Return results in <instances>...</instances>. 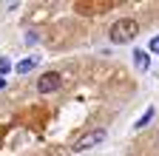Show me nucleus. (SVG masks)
Segmentation results:
<instances>
[{"mask_svg":"<svg viewBox=\"0 0 159 156\" xmlns=\"http://www.w3.org/2000/svg\"><path fill=\"white\" fill-rule=\"evenodd\" d=\"M102 139H105V131H102V128H97V131H88V133H83L80 139H74V145H71V148H74L77 153H83V150H88V148L99 145Z\"/></svg>","mask_w":159,"mask_h":156,"instance_id":"nucleus-2","label":"nucleus"},{"mask_svg":"<svg viewBox=\"0 0 159 156\" xmlns=\"http://www.w3.org/2000/svg\"><path fill=\"white\" fill-rule=\"evenodd\" d=\"M3 85H6V80H0V88H3Z\"/></svg>","mask_w":159,"mask_h":156,"instance_id":"nucleus-9","label":"nucleus"},{"mask_svg":"<svg viewBox=\"0 0 159 156\" xmlns=\"http://www.w3.org/2000/svg\"><path fill=\"white\" fill-rule=\"evenodd\" d=\"M34 65H37V57H29V60L17 63V74H29V71H31Z\"/></svg>","mask_w":159,"mask_h":156,"instance_id":"nucleus-5","label":"nucleus"},{"mask_svg":"<svg viewBox=\"0 0 159 156\" xmlns=\"http://www.w3.org/2000/svg\"><path fill=\"white\" fill-rule=\"evenodd\" d=\"M134 63H136V68H139V71H145V68L151 65V57H148L142 48H139V51H134Z\"/></svg>","mask_w":159,"mask_h":156,"instance_id":"nucleus-4","label":"nucleus"},{"mask_svg":"<svg viewBox=\"0 0 159 156\" xmlns=\"http://www.w3.org/2000/svg\"><path fill=\"white\" fill-rule=\"evenodd\" d=\"M151 119H153V108H148V111H145L142 116H139V122H136V128H145V125H148Z\"/></svg>","mask_w":159,"mask_h":156,"instance_id":"nucleus-6","label":"nucleus"},{"mask_svg":"<svg viewBox=\"0 0 159 156\" xmlns=\"http://www.w3.org/2000/svg\"><path fill=\"white\" fill-rule=\"evenodd\" d=\"M60 88V74L57 71H48V74H43L37 80V91L40 94H51V91H57Z\"/></svg>","mask_w":159,"mask_h":156,"instance_id":"nucleus-3","label":"nucleus"},{"mask_svg":"<svg viewBox=\"0 0 159 156\" xmlns=\"http://www.w3.org/2000/svg\"><path fill=\"white\" fill-rule=\"evenodd\" d=\"M151 51H156V54H159V37H153V40H151Z\"/></svg>","mask_w":159,"mask_h":156,"instance_id":"nucleus-8","label":"nucleus"},{"mask_svg":"<svg viewBox=\"0 0 159 156\" xmlns=\"http://www.w3.org/2000/svg\"><path fill=\"white\" fill-rule=\"evenodd\" d=\"M9 68H11V63L6 60V57H0V74H9Z\"/></svg>","mask_w":159,"mask_h":156,"instance_id":"nucleus-7","label":"nucleus"},{"mask_svg":"<svg viewBox=\"0 0 159 156\" xmlns=\"http://www.w3.org/2000/svg\"><path fill=\"white\" fill-rule=\"evenodd\" d=\"M136 34H139V23L131 20V17H122V20H116L111 26V40L114 43H131Z\"/></svg>","mask_w":159,"mask_h":156,"instance_id":"nucleus-1","label":"nucleus"}]
</instances>
